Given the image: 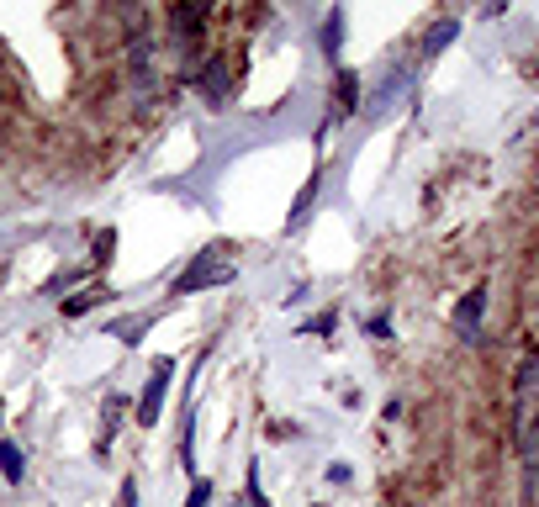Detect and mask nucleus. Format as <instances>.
I'll use <instances>...</instances> for the list:
<instances>
[{
    "label": "nucleus",
    "instance_id": "f257e3e1",
    "mask_svg": "<svg viewBox=\"0 0 539 507\" xmlns=\"http://www.w3.org/2000/svg\"><path fill=\"white\" fill-rule=\"evenodd\" d=\"M513 434H518V460H524V492H518V502L539 507V354H529V360L518 365Z\"/></svg>",
    "mask_w": 539,
    "mask_h": 507
},
{
    "label": "nucleus",
    "instance_id": "f03ea898",
    "mask_svg": "<svg viewBox=\"0 0 539 507\" xmlns=\"http://www.w3.org/2000/svg\"><path fill=\"white\" fill-rule=\"evenodd\" d=\"M238 275V265H233V249L228 243H212V249H201L191 265H185L180 275H175V296H196V291H212V286H228V280Z\"/></svg>",
    "mask_w": 539,
    "mask_h": 507
},
{
    "label": "nucleus",
    "instance_id": "7ed1b4c3",
    "mask_svg": "<svg viewBox=\"0 0 539 507\" xmlns=\"http://www.w3.org/2000/svg\"><path fill=\"white\" fill-rule=\"evenodd\" d=\"M481 317H487V286H471V291L455 302L450 323H455V333L466 338V344H481Z\"/></svg>",
    "mask_w": 539,
    "mask_h": 507
},
{
    "label": "nucleus",
    "instance_id": "20e7f679",
    "mask_svg": "<svg viewBox=\"0 0 539 507\" xmlns=\"http://www.w3.org/2000/svg\"><path fill=\"white\" fill-rule=\"evenodd\" d=\"M170 370H175V360H159V365H154V381L143 386V397H138V423H143V428H154V423H159L164 391H170Z\"/></svg>",
    "mask_w": 539,
    "mask_h": 507
},
{
    "label": "nucleus",
    "instance_id": "39448f33",
    "mask_svg": "<svg viewBox=\"0 0 539 507\" xmlns=\"http://www.w3.org/2000/svg\"><path fill=\"white\" fill-rule=\"evenodd\" d=\"M207 16H212V0H180L175 16H170V27L180 43H201V27H207Z\"/></svg>",
    "mask_w": 539,
    "mask_h": 507
},
{
    "label": "nucleus",
    "instance_id": "423d86ee",
    "mask_svg": "<svg viewBox=\"0 0 539 507\" xmlns=\"http://www.w3.org/2000/svg\"><path fill=\"white\" fill-rule=\"evenodd\" d=\"M201 96H207L212 106L228 101V59H207V64H201Z\"/></svg>",
    "mask_w": 539,
    "mask_h": 507
},
{
    "label": "nucleus",
    "instance_id": "0eeeda50",
    "mask_svg": "<svg viewBox=\"0 0 539 507\" xmlns=\"http://www.w3.org/2000/svg\"><path fill=\"white\" fill-rule=\"evenodd\" d=\"M0 476H6L11 486L27 476V455H22V449H16L11 439H0Z\"/></svg>",
    "mask_w": 539,
    "mask_h": 507
},
{
    "label": "nucleus",
    "instance_id": "6e6552de",
    "mask_svg": "<svg viewBox=\"0 0 539 507\" xmlns=\"http://www.w3.org/2000/svg\"><path fill=\"white\" fill-rule=\"evenodd\" d=\"M339 43H344V11H328V22H323V53L328 59H339Z\"/></svg>",
    "mask_w": 539,
    "mask_h": 507
},
{
    "label": "nucleus",
    "instance_id": "1a4fd4ad",
    "mask_svg": "<svg viewBox=\"0 0 539 507\" xmlns=\"http://www.w3.org/2000/svg\"><path fill=\"white\" fill-rule=\"evenodd\" d=\"M117 418H122V397H106V412H101V449H111V439H117Z\"/></svg>",
    "mask_w": 539,
    "mask_h": 507
},
{
    "label": "nucleus",
    "instance_id": "9d476101",
    "mask_svg": "<svg viewBox=\"0 0 539 507\" xmlns=\"http://www.w3.org/2000/svg\"><path fill=\"white\" fill-rule=\"evenodd\" d=\"M318 201V169H312V180L302 185V196H296V212H291V228H302V217H307V206Z\"/></svg>",
    "mask_w": 539,
    "mask_h": 507
},
{
    "label": "nucleus",
    "instance_id": "9b49d317",
    "mask_svg": "<svg viewBox=\"0 0 539 507\" xmlns=\"http://www.w3.org/2000/svg\"><path fill=\"white\" fill-rule=\"evenodd\" d=\"M244 486H249V507H270V497H265V486H259V465H249V476H244Z\"/></svg>",
    "mask_w": 539,
    "mask_h": 507
},
{
    "label": "nucleus",
    "instance_id": "f8f14e48",
    "mask_svg": "<svg viewBox=\"0 0 539 507\" xmlns=\"http://www.w3.org/2000/svg\"><path fill=\"white\" fill-rule=\"evenodd\" d=\"M355 101H360V80H355V74H339V106L349 111Z\"/></svg>",
    "mask_w": 539,
    "mask_h": 507
},
{
    "label": "nucleus",
    "instance_id": "ddd939ff",
    "mask_svg": "<svg viewBox=\"0 0 539 507\" xmlns=\"http://www.w3.org/2000/svg\"><path fill=\"white\" fill-rule=\"evenodd\" d=\"M450 37H455V22H439V27L429 32V43H423V53H439L444 43H450Z\"/></svg>",
    "mask_w": 539,
    "mask_h": 507
},
{
    "label": "nucleus",
    "instance_id": "4468645a",
    "mask_svg": "<svg viewBox=\"0 0 539 507\" xmlns=\"http://www.w3.org/2000/svg\"><path fill=\"white\" fill-rule=\"evenodd\" d=\"M207 497H212V481H196L191 486V502H185V507H207Z\"/></svg>",
    "mask_w": 539,
    "mask_h": 507
},
{
    "label": "nucleus",
    "instance_id": "2eb2a0df",
    "mask_svg": "<svg viewBox=\"0 0 539 507\" xmlns=\"http://www.w3.org/2000/svg\"><path fill=\"white\" fill-rule=\"evenodd\" d=\"M122 507H138V481H122Z\"/></svg>",
    "mask_w": 539,
    "mask_h": 507
},
{
    "label": "nucleus",
    "instance_id": "dca6fc26",
    "mask_svg": "<svg viewBox=\"0 0 539 507\" xmlns=\"http://www.w3.org/2000/svg\"><path fill=\"white\" fill-rule=\"evenodd\" d=\"M0 418H6V402H0Z\"/></svg>",
    "mask_w": 539,
    "mask_h": 507
}]
</instances>
